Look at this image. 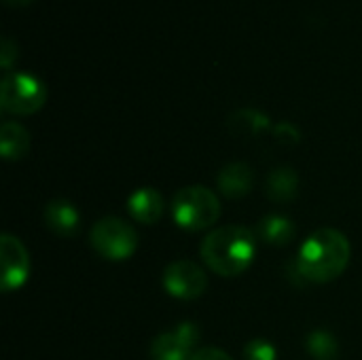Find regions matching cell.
<instances>
[{
	"instance_id": "cell-1",
	"label": "cell",
	"mask_w": 362,
	"mask_h": 360,
	"mask_svg": "<svg viewBox=\"0 0 362 360\" xmlns=\"http://www.w3.org/2000/svg\"><path fill=\"white\" fill-rule=\"evenodd\" d=\"M350 255L352 246L346 233L333 227H322L301 244L297 255V274H301L305 282L327 284L346 272Z\"/></svg>"
},
{
	"instance_id": "cell-2",
	"label": "cell",
	"mask_w": 362,
	"mask_h": 360,
	"mask_svg": "<svg viewBox=\"0 0 362 360\" xmlns=\"http://www.w3.org/2000/svg\"><path fill=\"white\" fill-rule=\"evenodd\" d=\"M204 263L218 276L231 278L246 272L257 255L255 233L242 225H225L208 233L202 242Z\"/></svg>"
},
{
	"instance_id": "cell-3",
	"label": "cell",
	"mask_w": 362,
	"mask_h": 360,
	"mask_svg": "<svg viewBox=\"0 0 362 360\" xmlns=\"http://www.w3.org/2000/svg\"><path fill=\"white\" fill-rule=\"evenodd\" d=\"M221 216V202L214 191L202 185L182 187L172 199V219L180 229L202 231Z\"/></svg>"
},
{
	"instance_id": "cell-4",
	"label": "cell",
	"mask_w": 362,
	"mask_h": 360,
	"mask_svg": "<svg viewBox=\"0 0 362 360\" xmlns=\"http://www.w3.org/2000/svg\"><path fill=\"white\" fill-rule=\"evenodd\" d=\"M47 102V87L32 74L6 72L0 83V106L11 115H34Z\"/></svg>"
},
{
	"instance_id": "cell-5",
	"label": "cell",
	"mask_w": 362,
	"mask_h": 360,
	"mask_svg": "<svg viewBox=\"0 0 362 360\" xmlns=\"http://www.w3.org/2000/svg\"><path fill=\"white\" fill-rule=\"evenodd\" d=\"M89 240H91V246L95 248V252L110 261H125L138 248L136 229L119 216L100 219L91 227Z\"/></svg>"
},
{
	"instance_id": "cell-6",
	"label": "cell",
	"mask_w": 362,
	"mask_h": 360,
	"mask_svg": "<svg viewBox=\"0 0 362 360\" xmlns=\"http://www.w3.org/2000/svg\"><path fill=\"white\" fill-rule=\"evenodd\" d=\"M163 289L168 295H172L176 299L191 301V299H197L206 293L208 276L204 274V269L197 263L180 259V261H174L165 267Z\"/></svg>"
},
{
	"instance_id": "cell-7",
	"label": "cell",
	"mask_w": 362,
	"mask_h": 360,
	"mask_svg": "<svg viewBox=\"0 0 362 360\" xmlns=\"http://www.w3.org/2000/svg\"><path fill=\"white\" fill-rule=\"evenodd\" d=\"M199 339V329L193 323H180L176 329L157 335L151 344V360H191Z\"/></svg>"
},
{
	"instance_id": "cell-8",
	"label": "cell",
	"mask_w": 362,
	"mask_h": 360,
	"mask_svg": "<svg viewBox=\"0 0 362 360\" xmlns=\"http://www.w3.org/2000/svg\"><path fill=\"white\" fill-rule=\"evenodd\" d=\"M0 265H2V291L11 293L21 289L30 274V255L19 238L11 233L0 236Z\"/></svg>"
},
{
	"instance_id": "cell-9",
	"label": "cell",
	"mask_w": 362,
	"mask_h": 360,
	"mask_svg": "<svg viewBox=\"0 0 362 360\" xmlns=\"http://www.w3.org/2000/svg\"><path fill=\"white\" fill-rule=\"evenodd\" d=\"M216 185H218V191L229 197V199H238V197H244L252 191V185H255V172L248 163L244 161H233V163H227L218 176H216Z\"/></svg>"
},
{
	"instance_id": "cell-10",
	"label": "cell",
	"mask_w": 362,
	"mask_h": 360,
	"mask_svg": "<svg viewBox=\"0 0 362 360\" xmlns=\"http://www.w3.org/2000/svg\"><path fill=\"white\" fill-rule=\"evenodd\" d=\"M127 210L132 214V219H136L138 223L144 225H155L165 210L163 197L157 189L151 187H142L138 191H134L127 199Z\"/></svg>"
},
{
	"instance_id": "cell-11",
	"label": "cell",
	"mask_w": 362,
	"mask_h": 360,
	"mask_svg": "<svg viewBox=\"0 0 362 360\" xmlns=\"http://www.w3.org/2000/svg\"><path fill=\"white\" fill-rule=\"evenodd\" d=\"M45 223L47 227L59 238H72L81 227L78 210L66 199H53L45 208Z\"/></svg>"
},
{
	"instance_id": "cell-12",
	"label": "cell",
	"mask_w": 362,
	"mask_h": 360,
	"mask_svg": "<svg viewBox=\"0 0 362 360\" xmlns=\"http://www.w3.org/2000/svg\"><path fill=\"white\" fill-rule=\"evenodd\" d=\"M30 134L15 121H4L0 127V153L6 161H19L30 151Z\"/></svg>"
},
{
	"instance_id": "cell-13",
	"label": "cell",
	"mask_w": 362,
	"mask_h": 360,
	"mask_svg": "<svg viewBox=\"0 0 362 360\" xmlns=\"http://www.w3.org/2000/svg\"><path fill=\"white\" fill-rule=\"evenodd\" d=\"M297 187H299V178H297V172L288 166H282V168H276L269 176H267V197L278 202V204H284V202H291L295 195H297Z\"/></svg>"
},
{
	"instance_id": "cell-14",
	"label": "cell",
	"mask_w": 362,
	"mask_h": 360,
	"mask_svg": "<svg viewBox=\"0 0 362 360\" xmlns=\"http://www.w3.org/2000/svg\"><path fill=\"white\" fill-rule=\"evenodd\" d=\"M257 236L272 244V246H286L293 242L295 238V225L291 219L286 216H280V214H269L265 216L259 227H257Z\"/></svg>"
},
{
	"instance_id": "cell-15",
	"label": "cell",
	"mask_w": 362,
	"mask_h": 360,
	"mask_svg": "<svg viewBox=\"0 0 362 360\" xmlns=\"http://www.w3.org/2000/svg\"><path fill=\"white\" fill-rule=\"evenodd\" d=\"M229 129L233 134H261L265 129L272 127V121L265 112L261 110H255V108H242V110H235L229 121H227Z\"/></svg>"
},
{
	"instance_id": "cell-16",
	"label": "cell",
	"mask_w": 362,
	"mask_h": 360,
	"mask_svg": "<svg viewBox=\"0 0 362 360\" xmlns=\"http://www.w3.org/2000/svg\"><path fill=\"white\" fill-rule=\"evenodd\" d=\"M305 348L316 360H337L339 356V344L335 335L325 329L312 331L305 339Z\"/></svg>"
},
{
	"instance_id": "cell-17",
	"label": "cell",
	"mask_w": 362,
	"mask_h": 360,
	"mask_svg": "<svg viewBox=\"0 0 362 360\" xmlns=\"http://www.w3.org/2000/svg\"><path fill=\"white\" fill-rule=\"evenodd\" d=\"M276 356H278V352H276L274 344L263 339V337L250 339L244 348V359L246 360H276Z\"/></svg>"
},
{
	"instance_id": "cell-18",
	"label": "cell",
	"mask_w": 362,
	"mask_h": 360,
	"mask_svg": "<svg viewBox=\"0 0 362 360\" xmlns=\"http://www.w3.org/2000/svg\"><path fill=\"white\" fill-rule=\"evenodd\" d=\"M17 55H19V51H17V45L11 40V38H2L0 40V66H2V70H4V74L11 70V66L17 62Z\"/></svg>"
},
{
	"instance_id": "cell-19",
	"label": "cell",
	"mask_w": 362,
	"mask_h": 360,
	"mask_svg": "<svg viewBox=\"0 0 362 360\" xmlns=\"http://www.w3.org/2000/svg\"><path fill=\"white\" fill-rule=\"evenodd\" d=\"M274 134L280 142L284 144H297L301 140V132L297 129V125L288 123V121H282L274 127Z\"/></svg>"
},
{
	"instance_id": "cell-20",
	"label": "cell",
	"mask_w": 362,
	"mask_h": 360,
	"mask_svg": "<svg viewBox=\"0 0 362 360\" xmlns=\"http://www.w3.org/2000/svg\"><path fill=\"white\" fill-rule=\"evenodd\" d=\"M191 360H233L227 352L218 350V348H202L195 350V354L191 356Z\"/></svg>"
},
{
	"instance_id": "cell-21",
	"label": "cell",
	"mask_w": 362,
	"mask_h": 360,
	"mask_svg": "<svg viewBox=\"0 0 362 360\" xmlns=\"http://www.w3.org/2000/svg\"><path fill=\"white\" fill-rule=\"evenodd\" d=\"M6 6H13V8H19V6H28L32 0H2Z\"/></svg>"
}]
</instances>
